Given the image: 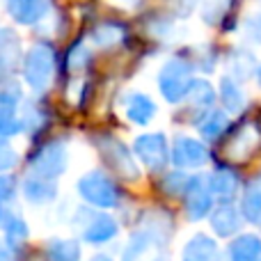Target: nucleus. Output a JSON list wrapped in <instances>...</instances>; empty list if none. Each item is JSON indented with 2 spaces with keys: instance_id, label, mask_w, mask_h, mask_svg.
Here are the masks:
<instances>
[{
  "instance_id": "26",
  "label": "nucleus",
  "mask_w": 261,
  "mask_h": 261,
  "mask_svg": "<svg viewBox=\"0 0 261 261\" xmlns=\"http://www.w3.org/2000/svg\"><path fill=\"white\" fill-rule=\"evenodd\" d=\"M188 184H190V179L184 172H172V174H167L165 181H163V186H165V190L170 195H184Z\"/></svg>"
},
{
  "instance_id": "16",
  "label": "nucleus",
  "mask_w": 261,
  "mask_h": 261,
  "mask_svg": "<svg viewBox=\"0 0 261 261\" xmlns=\"http://www.w3.org/2000/svg\"><path fill=\"white\" fill-rule=\"evenodd\" d=\"M231 261H261V241L257 236H241L229 248Z\"/></svg>"
},
{
  "instance_id": "31",
  "label": "nucleus",
  "mask_w": 261,
  "mask_h": 261,
  "mask_svg": "<svg viewBox=\"0 0 261 261\" xmlns=\"http://www.w3.org/2000/svg\"><path fill=\"white\" fill-rule=\"evenodd\" d=\"M92 261H110V259H108V257H94Z\"/></svg>"
},
{
  "instance_id": "24",
  "label": "nucleus",
  "mask_w": 261,
  "mask_h": 261,
  "mask_svg": "<svg viewBox=\"0 0 261 261\" xmlns=\"http://www.w3.org/2000/svg\"><path fill=\"white\" fill-rule=\"evenodd\" d=\"M5 227H7L9 245H12V248H18V243H21V241L28 236L25 222L21 220V216H18V213H9V216H7V222H5Z\"/></svg>"
},
{
  "instance_id": "27",
  "label": "nucleus",
  "mask_w": 261,
  "mask_h": 261,
  "mask_svg": "<svg viewBox=\"0 0 261 261\" xmlns=\"http://www.w3.org/2000/svg\"><path fill=\"white\" fill-rule=\"evenodd\" d=\"M14 163H16V153H14L5 142H0V172L9 170Z\"/></svg>"
},
{
  "instance_id": "28",
  "label": "nucleus",
  "mask_w": 261,
  "mask_h": 261,
  "mask_svg": "<svg viewBox=\"0 0 261 261\" xmlns=\"http://www.w3.org/2000/svg\"><path fill=\"white\" fill-rule=\"evenodd\" d=\"M14 193V181L9 176H0V211H3V204L12 197Z\"/></svg>"
},
{
  "instance_id": "11",
  "label": "nucleus",
  "mask_w": 261,
  "mask_h": 261,
  "mask_svg": "<svg viewBox=\"0 0 261 261\" xmlns=\"http://www.w3.org/2000/svg\"><path fill=\"white\" fill-rule=\"evenodd\" d=\"M7 7L18 23L30 25L48 12V0H7Z\"/></svg>"
},
{
  "instance_id": "25",
  "label": "nucleus",
  "mask_w": 261,
  "mask_h": 261,
  "mask_svg": "<svg viewBox=\"0 0 261 261\" xmlns=\"http://www.w3.org/2000/svg\"><path fill=\"white\" fill-rule=\"evenodd\" d=\"M92 37H94V41L99 46H113V44H117V41L124 37V30L119 25H113V23H108V25L96 28Z\"/></svg>"
},
{
  "instance_id": "6",
  "label": "nucleus",
  "mask_w": 261,
  "mask_h": 261,
  "mask_svg": "<svg viewBox=\"0 0 261 261\" xmlns=\"http://www.w3.org/2000/svg\"><path fill=\"white\" fill-rule=\"evenodd\" d=\"M94 142H96V147L101 149V153H103L106 163H108L113 170H117L119 174L128 176V179L138 176V167L130 161L126 147H124L119 140H115L113 135H99V138H94Z\"/></svg>"
},
{
  "instance_id": "14",
  "label": "nucleus",
  "mask_w": 261,
  "mask_h": 261,
  "mask_svg": "<svg viewBox=\"0 0 261 261\" xmlns=\"http://www.w3.org/2000/svg\"><path fill=\"white\" fill-rule=\"evenodd\" d=\"M184 261H218V248L208 236L199 234L186 245Z\"/></svg>"
},
{
  "instance_id": "30",
  "label": "nucleus",
  "mask_w": 261,
  "mask_h": 261,
  "mask_svg": "<svg viewBox=\"0 0 261 261\" xmlns=\"http://www.w3.org/2000/svg\"><path fill=\"white\" fill-rule=\"evenodd\" d=\"M0 261H9V254H7V250L0 245Z\"/></svg>"
},
{
  "instance_id": "5",
  "label": "nucleus",
  "mask_w": 261,
  "mask_h": 261,
  "mask_svg": "<svg viewBox=\"0 0 261 261\" xmlns=\"http://www.w3.org/2000/svg\"><path fill=\"white\" fill-rule=\"evenodd\" d=\"M30 165L35 167L37 176L55 179L62 174L64 165H67V149L62 142H48L30 158Z\"/></svg>"
},
{
  "instance_id": "7",
  "label": "nucleus",
  "mask_w": 261,
  "mask_h": 261,
  "mask_svg": "<svg viewBox=\"0 0 261 261\" xmlns=\"http://www.w3.org/2000/svg\"><path fill=\"white\" fill-rule=\"evenodd\" d=\"M78 218H83V225H78L83 239L90 243H106L117 234V222L108 216V213H96V211H81Z\"/></svg>"
},
{
  "instance_id": "20",
  "label": "nucleus",
  "mask_w": 261,
  "mask_h": 261,
  "mask_svg": "<svg viewBox=\"0 0 261 261\" xmlns=\"http://www.w3.org/2000/svg\"><path fill=\"white\" fill-rule=\"evenodd\" d=\"M48 261H78L81 259V250L73 241H50L46 248Z\"/></svg>"
},
{
  "instance_id": "18",
  "label": "nucleus",
  "mask_w": 261,
  "mask_h": 261,
  "mask_svg": "<svg viewBox=\"0 0 261 261\" xmlns=\"http://www.w3.org/2000/svg\"><path fill=\"white\" fill-rule=\"evenodd\" d=\"M18 58V39L14 32L0 30V73L9 71Z\"/></svg>"
},
{
  "instance_id": "23",
  "label": "nucleus",
  "mask_w": 261,
  "mask_h": 261,
  "mask_svg": "<svg viewBox=\"0 0 261 261\" xmlns=\"http://www.w3.org/2000/svg\"><path fill=\"white\" fill-rule=\"evenodd\" d=\"M225 128H227V115L225 113H211L206 122L199 124V130H202V135H204V138H208V140L220 138Z\"/></svg>"
},
{
  "instance_id": "29",
  "label": "nucleus",
  "mask_w": 261,
  "mask_h": 261,
  "mask_svg": "<svg viewBox=\"0 0 261 261\" xmlns=\"http://www.w3.org/2000/svg\"><path fill=\"white\" fill-rule=\"evenodd\" d=\"M113 3H115V5H122V7H133L138 0H113Z\"/></svg>"
},
{
  "instance_id": "32",
  "label": "nucleus",
  "mask_w": 261,
  "mask_h": 261,
  "mask_svg": "<svg viewBox=\"0 0 261 261\" xmlns=\"http://www.w3.org/2000/svg\"><path fill=\"white\" fill-rule=\"evenodd\" d=\"M259 83H261V69H259Z\"/></svg>"
},
{
  "instance_id": "8",
  "label": "nucleus",
  "mask_w": 261,
  "mask_h": 261,
  "mask_svg": "<svg viewBox=\"0 0 261 261\" xmlns=\"http://www.w3.org/2000/svg\"><path fill=\"white\" fill-rule=\"evenodd\" d=\"M213 190H211V181L204 176H195L190 179L188 188H186V208H188L190 220H202L208 211H211V202H213Z\"/></svg>"
},
{
  "instance_id": "21",
  "label": "nucleus",
  "mask_w": 261,
  "mask_h": 261,
  "mask_svg": "<svg viewBox=\"0 0 261 261\" xmlns=\"http://www.w3.org/2000/svg\"><path fill=\"white\" fill-rule=\"evenodd\" d=\"M243 216L250 222H261V184H254L243 195Z\"/></svg>"
},
{
  "instance_id": "15",
  "label": "nucleus",
  "mask_w": 261,
  "mask_h": 261,
  "mask_svg": "<svg viewBox=\"0 0 261 261\" xmlns=\"http://www.w3.org/2000/svg\"><path fill=\"white\" fill-rule=\"evenodd\" d=\"M208 181H211L213 195H216L220 202H231L234 195H236V190H239V176H236L234 172H229V170L216 172Z\"/></svg>"
},
{
  "instance_id": "3",
  "label": "nucleus",
  "mask_w": 261,
  "mask_h": 261,
  "mask_svg": "<svg viewBox=\"0 0 261 261\" xmlns=\"http://www.w3.org/2000/svg\"><path fill=\"white\" fill-rule=\"evenodd\" d=\"M53 69H55V55L50 46H35L28 53L25 60V81L32 85V90L41 92L53 78Z\"/></svg>"
},
{
  "instance_id": "22",
  "label": "nucleus",
  "mask_w": 261,
  "mask_h": 261,
  "mask_svg": "<svg viewBox=\"0 0 261 261\" xmlns=\"http://www.w3.org/2000/svg\"><path fill=\"white\" fill-rule=\"evenodd\" d=\"M220 92H222V101H225V106L229 110H234V113H239L241 108H243V92L239 90V85H236L234 81H229V78H225L220 85Z\"/></svg>"
},
{
  "instance_id": "10",
  "label": "nucleus",
  "mask_w": 261,
  "mask_h": 261,
  "mask_svg": "<svg viewBox=\"0 0 261 261\" xmlns=\"http://www.w3.org/2000/svg\"><path fill=\"white\" fill-rule=\"evenodd\" d=\"M174 163L181 167H199L206 163L208 153L204 149L202 142L197 140H190V138H176L174 142Z\"/></svg>"
},
{
  "instance_id": "17",
  "label": "nucleus",
  "mask_w": 261,
  "mask_h": 261,
  "mask_svg": "<svg viewBox=\"0 0 261 261\" xmlns=\"http://www.w3.org/2000/svg\"><path fill=\"white\" fill-rule=\"evenodd\" d=\"M23 190H25V197L37 204L48 202V199L55 197V186L50 184V179H44V176H37V174L25 181Z\"/></svg>"
},
{
  "instance_id": "19",
  "label": "nucleus",
  "mask_w": 261,
  "mask_h": 261,
  "mask_svg": "<svg viewBox=\"0 0 261 261\" xmlns=\"http://www.w3.org/2000/svg\"><path fill=\"white\" fill-rule=\"evenodd\" d=\"M153 110H156L153 108V103L142 94H133L130 96V101H128V106H126L128 119L130 122H135V124H147L149 117L153 115Z\"/></svg>"
},
{
  "instance_id": "9",
  "label": "nucleus",
  "mask_w": 261,
  "mask_h": 261,
  "mask_svg": "<svg viewBox=\"0 0 261 261\" xmlns=\"http://www.w3.org/2000/svg\"><path fill=\"white\" fill-rule=\"evenodd\" d=\"M140 161L149 167L151 172H161L167 163V144L163 135H142L135 142Z\"/></svg>"
},
{
  "instance_id": "13",
  "label": "nucleus",
  "mask_w": 261,
  "mask_h": 261,
  "mask_svg": "<svg viewBox=\"0 0 261 261\" xmlns=\"http://www.w3.org/2000/svg\"><path fill=\"white\" fill-rule=\"evenodd\" d=\"M211 222H213V229L220 236H231L241 229V222L243 220H241V213L229 202H222V206L216 208V213H213Z\"/></svg>"
},
{
  "instance_id": "1",
  "label": "nucleus",
  "mask_w": 261,
  "mask_h": 261,
  "mask_svg": "<svg viewBox=\"0 0 261 261\" xmlns=\"http://www.w3.org/2000/svg\"><path fill=\"white\" fill-rule=\"evenodd\" d=\"M158 225H147L133 234L126 252H124V261H161V252L165 239H161V231H156Z\"/></svg>"
},
{
  "instance_id": "12",
  "label": "nucleus",
  "mask_w": 261,
  "mask_h": 261,
  "mask_svg": "<svg viewBox=\"0 0 261 261\" xmlns=\"http://www.w3.org/2000/svg\"><path fill=\"white\" fill-rule=\"evenodd\" d=\"M259 142H261V133L252 126V124L241 126V133H236L234 140H231V144H229L231 158H248L250 153L259 147Z\"/></svg>"
},
{
  "instance_id": "4",
  "label": "nucleus",
  "mask_w": 261,
  "mask_h": 261,
  "mask_svg": "<svg viewBox=\"0 0 261 261\" xmlns=\"http://www.w3.org/2000/svg\"><path fill=\"white\" fill-rule=\"evenodd\" d=\"M161 92L165 94L167 101H181L190 92L195 81H190V67L181 60H172L163 67L161 71Z\"/></svg>"
},
{
  "instance_id": "2",
  "label": "nucleus",
  "mask_w": 261,
  "mask_h": 261,
  "mask_svg": "<svg viewBox=\"0 0 261 261\" xmlns=\"http://www.w3.org/2000/svg\"><path fill=\"white\" fill-rule=\"evenodd\" d=\"M78 188H81V195L87 202L96 204L101 208H110L119 202V188L103 172H92V174L83 176Z\"/></svg>"
}]
</instances>
